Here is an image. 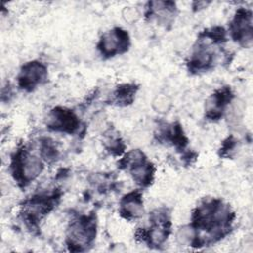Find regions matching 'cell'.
Returning a JSON list of instances; mask_svg holds the SVG:
<instances>
[{"mask_svg": "<svg viewBox=\"0 0 253 253\" xmlns=\"http://www.w3.org/2000/svg\"><path fill=\"white\" fill-rule=\"evenodd\" d=\"M230 32L234 41L248 46L252 42V14L248 10L240 9L236 12L230 24Z\"/></svg>", "mask_w": 253, "mask_h": 253, "instance_id": "5", "label": "cell"}, {"mask_svg": "<svg viewBox=\"0 0 253 253\" xmlns=\"http://www.w3.org/2000/svg\"><path fill=\"white\" fill-rule=\"evenodd\" d=\"M121 214L126 219H136L143 213V202L139 192H131L121 200Z\"/></svg>", "mask_w": 253, "mask_h": 253, "instance_id": "9", "label": "cell"}, {"mask_svg": "<svg viewBox=\"0 0 253 253\" xmlns=\"http://www.w3.org/2000/svg\"><path fill=\"white\" fill-rule=\"evenodd\" d=\"M232 99V93L228 87H223L214 92L206 103L207 117L211 120L219 119Z\"/></svg>", "mask_w": 253, "mask_h": 253, "instance_id": "8", "label": "cell"}, {"mask_svg": "<svg viewBox=\"0 0 253 253\" xmlns=\"http://www.w3.org/2000/svg\"><path fill=\"white\" fill-rule=\"evenodd\" d=\"M124 16H125V19L126 21L133 22V21H135L138 18V13H137L136 9L131 8V7H127V8L125 9Z\"/></svg>", "mask_w": 253, "mask_h": 253, "instance_id": "12", "label": "cell"}, {"mask_svg": "<svg viewBox=\"0 0 253 253\" xmlns=\"http://www.w3.org/2000/svg\"><path fill=\"white\" fill-rule=\"evenodd\" d=\"M47 77V70L44 64L39 61H31L26 63L19 74V86L22 89L31 91L38 85L45 81Z\"/></svg>", "mask_w": 253, "mask_h": 253, "instance_id": "6", "label": "cell"}, {"mask_svg": "<svg viewBox=\"0 0 253 253\" xmlns=\"http://www.w3.org/2000/svg\"><path fill=\"white\" fill-rule=\"evenodd\" d=\"M172 102L169 97L165 95H158L154 98L152 101V107L153 109L158 113H167L171 108Z\"/></svg>", "mask_w": 253, "mask_h": 253, "instance_id": "11", "label": "cell"}, {"mask_svg": "<svg viewBox=\"0 0 253 253\" xmlns=\"http://www.w3.org/2000/svg\"><path fill=\"white\" fill-rule=\"evenodd\" d=\"M96 222L92 216H82L72 222L67 233V244L72 251L87 249L95 239Z\"/></svg>", "mask_w": 253, "mask_h": 253, "instance_id": "1", "label": "cell"}, {"mask_svg": "<svg viewBox=\"0 0 253 253\" xmlns=\"http://www.w3.org/2000/svg\"><path fill=\"white\" fill-rule=\"evenodd\" d=\"M129 45L127 33L121 29L115 28L103 34L98 43V48L106 57H112L125 52Z\"/></svg>", "mask_w": 253, "mask_h": 253, "instance_id": "4", "label": "cell"}, {"mask_svg": "<svg viewBox=\"0 0 253 253\" xmlns=\"http://www.w3.org/2000/svg\"><path fill=\"white\" fill-rule=\"evenodd\" d=\"M137 87L133 84H123L118 86L114 93V101L117 105L126 106L134 100Z\"/></svg>", "mask_w": 253, "mask_h": 253, "instance_id": "10", "label": "cell"}, {"mask_svg": "<svg viewBox=\"0 0 253 253\" xmlns=\"http://www.w3.org/2000/svg\"><path fill=\"white\" fill-rule=\"evenodd\" d=\"M121 164L128 168L133 180L140 186L146 187L151 184L154 177L155 168L147 161L145 155L140 150H132L128 152L121 161Z\"/></svg>", "mask_w": 253, "mask_h": 253, "instance_id": "2", "label": "cell"}, {"mask_svg": "<svg viewBox=\"0 0 253 253\" xmlns=\"http://www.w3.org/2000/svg\"><path fill=\"white\" fill-rule=\"evenodd\" d=\"M13 174L23 185L35 180L42 171L43 164L42 160L29 152L28 150H20L13 159Z\"/></svg>", "mask_w": 253, "mask_h": 253, "instance_id": "3", "label": "cell"}, {"mask_svg": "<svg viewBox=\"0 0 253 253\" xmlns=\"http://www.w3.org/2000/svg\"><path fill=\"white\" fill-rule=\"evenodd\" d=\"M47 125L53 130L73 133L79 126V121L72 111L57 107L50 112Z\"/></svg>", "mask_w": 253, "mask_h": 253, "instance_id": "7", "label": "cell"}]
</instances>
